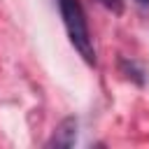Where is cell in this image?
<instances>
[{
  "label": "cell",
  "mask_w": 149,
  "mask_h": 149,
  "mask_svg": "<svg viewBox=\"0 0 149 149\" xmlns=\"http://www.w3.org/2000/svg\"><path fill=\"white\" fill-rule=\"evenodd\" d=\"M102 7H107L109 12H114V14H121L123 12V0H98Z\"/></svg>",
  "instance_id": "obj_3"
},
{
  "label": "cell",
  "mask_w": 149,
  "mask_h": 149,
  "mask_svg": "<svg viewBox=\"0 0 149 149\" xmlns=\"http://www.w3.org/2000/svg\"><path fill=\"white\" fill-rule=\"evenodd\" d=\"M58 9L68 30V37L72 42V47L79 51V56L86 63H95V49H93V40L88 33V23L84 16V9L79 5V0H58Z\"/></svg>",
  "instance_id": "obj_1"
},
{
  "label": "cell",
  "mask_w": 149,
  "mask_h": 149,
  "mask_svg": "<svg viewBox=\"0 0 149 149\" xmlns=\"http://www.w3.org/2000/svg\"><path fill=\"white\" fill-rule=\"evenodd\" d=\"M137 2H140V5H149V0H137Z\"/></svg>",
  "instance_id": "obj_4"
},
{
  "label": "cell",
  "mask_w": 149,
  "mask_h": 149,
  "mask_svg": "<svg viewBox=\"0 0 149 149\" xmlns=\"http://www.w3.org/2000/svg\"><path fill=\"white\" fill-rule=\"evenodd\" d=\"M74 140H77V119L65 116L54 130V137L47 142V147H72Z\"/></svg>",
  "instance_id": "obj_2"
}]
</instances>
